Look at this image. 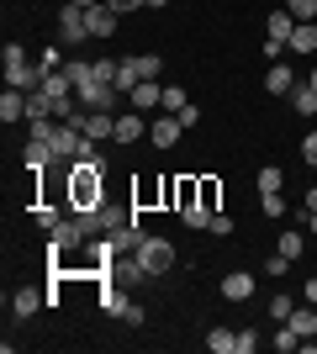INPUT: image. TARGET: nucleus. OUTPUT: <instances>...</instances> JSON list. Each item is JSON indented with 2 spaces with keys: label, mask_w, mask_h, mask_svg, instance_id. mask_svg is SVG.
I'll use <instances>...</instances> for the list:
<instances>
[{
  "label": "nucleus",
  "mask_w": 317,
  "mask_h": 354,
  "mask_svg": "<svg viewBox=\"0 0 317 354\" xmlns=\"http://www.w3.org/2000/svg\"><path fill=\"white\" fill-rule=\"evenodd\" d=\"M175 259H180V249H175L164 233H148V238H143V249H137V265L148 270V281L169 275V270H175Z\"/></svg>",
  "instance_id": "obj_1"
},
{
  "label": "nucleus",
  "mask_w": 317,
  "mask_h": 354,
  "mask_svg": "<svg viewBox=\"0 0 317 354\" xmlns=\"http://www.w3.org/2000/svg\"><path fill=\"white\" fill-rule=\"evenodd\" d=\"M291 32H296V16L286 6L265 16V59H280V48H291Z\"/></svg>",
  "instance_id": "obj_2"
},
{
  "label": "nucleus",
  "mask_w": 317,
  "mask_h": 354,
  "mask_svg": "<svg viewBox=\"0 0 317 354\" xmlns=\"http://www.w3.org/2000/svg\"><path fill=\"white\" fill-rule=\"evenodd\" d=\"M85 243H90V233L79 227L75 212H64V222L53 227V233H48V249H59V254H75V249H85Z\"/></svg>",
  "instance_id": "obj_3"
},
{
  "label": "nucleus",
  "mask_w": 317,
  "mask_h": 354,
  "mask_svg": "<svg viewBox=\"0 0 317 354\" xmlns=\"http://www.w3.org/2000/svg\"><path fill=\"white\" fill-rule=\"evenodd\" d=\"M69 122H75L90 143H106V138L117 133V111H90V106H79V117H69Z\"/></svg>",
  "instance_id": "obj_4"
},
{
  "label": "nucleus",
  "mask_w": 317,
  "mask_h": 354,
  "mask_svg": "<svg viewBox=\"0 0 317 354\" xmlns=\"http://www.w3.org/2000/svg\"><path fill=\"white\" fill-rule=\"evenodd\" d=\"M59 43H90V27H85V6H69V0H64L59 6Z\"/></svg>",
  "instance_id": "obj_5"
},
{
  "label": "nucleus",
  "mask_w": 317,
  "mask_h": 354,
  "mask_svg": "<svg viewBox=\"0 0 317 354\" xmlns=\"http://www.w3.org/2000/svg\"><path fill=\"white\" fill-rule=\"evenodd\" d=\"M43 80H48V69H43L37 59H27V64H6V85H11V90H27V95H32V90H43Z\"/></svg>",
  "instance_id": "obj_6"
},
{
  "label": "nucleus",
  "mask_w": 317,
  "mask_h": 354,
  "mask_svg": "<svg viewBox=\"0 0 317 354\" xmlns=\"http://www.w3.org/2000/svg\"><path fill=\"white\" fill-rule=\"evenodd\" d=\"M148 133V111H133V106H127V111H117V133H111V143H137V138Z\"/></svg>",
  "instance_id": "obj_7"
},
{
  "label": "nucleus",
  "mask_w": 317,
  "mask_h": 354,
  "mask_svg": "<svg viewBox=\"0 0 317 354\" xmlns=\"http://www.w3.org/2000/svg\"><path fill=\"white\" fill-rule=\"evenodd\" d=\"M37 307H48V291H37V286H16V291H11V317H16V323L37 317Z\"/></svg>",
  "instance_id": "obj_8"
},
{
  "label": "nucleus",
  "mask_w": 317,
  "mask_h": 354,
  "mask_svg": "<svg viewBox=\"0 0 317 354\" xmlns=\"http://www.w3.org/2000/svg\"><path fill=\"white\" fill-rule=\"evenodd\" d=\"M180 133H185V127H180V117H175V111H159V117L148 122L153 148H175V143H180Z\"/></svg>",
  "instance_id": "obj_9"
},
{
  "label": "nucleus",
  "mask_w": 317,
  "mask_h": 354,
  "mask_svg": "<svg viewBox=\"0 0 317 354\" xmlns=\"http://www.w3.org/2000/svg\"><path fill=\"white\" fill-rule=\"evenodd\" d=\"M85 27H90V37H101V43H106V37H117L122 16H117V11H111V6L101 0V6H90V11H85Z\"/></svg>",
  "instance_id": "obj_10"
},
{
  "label": "nucleus",
  "mask_w": 317,
  "mask_h": 354,
  "mask_svg": "<svg viewBox=\"0 0 317 354\" xmlns=\"http://www.w3.org/2000/svg\"><path fill=\"white\" fill-rule=\"evenodd\" d=\"M254 296V275L249 270H227L222 275V301H249Z\"/></svg>",
  "instance_id": "obj_11"
},
{
  "label": "nucleus",
  "mask_w": 317,
  "mask_h": 354,
  "mask_svg": "<svg viewBox=\"0 0 317 354\" xmlns=\"http://www.w3.org/2000/svg\"><path fill=\"white\" fill-rule=\"evenodd\" d=\"M159 101H164V85H153V80H143V85L127 90V106H133V111H153Z\"/></svg>",
  "instance_id": "obj_12"
},
{
  "label": "nucleus",
  "mask_w": 317,
  "mask_h": 354,
  "mask_svg": "<svg viewBox=\"0 0 317 354\" xmlns=\"http://www.w3.org/2000/svg\"><path fill=\"white\" fill-rule=\"evenodd\" d=\"M21 164H27L32 175H48L59 159H53V148H48V143H32V138H27V148H21Z\"/></svg>",
  "instance_id": "obj_13"
},
{
  "label": "nucleus",
  "mask_w": 317,
  "mask_h": 354,
  "mask_svg": "<svg viewBox=\"0 0 317 354\" xmlns=\"http://www.w3.org/2000/svg\"><path fill=\"white\" fill-rule=\"evenodd\" d=\"M196 207L222 212V180H217V175H196Z\"/></svg>",
  "instance_id": "obj_14"
},
{
  "label": "nucleus",
  "mask_w": 317,
  "mask_h": 354,
  "mask_svg": "<svg viewBox=\"0 0 317 354\" xmlns=\"http://www.w3.org/2000/svg\"><path fill=\"white\" fill-rule=\"evenodd\" d=\"M0 122H6V127H11V122H27V90L6 85V95H0Z\"/></svg>",
  "instance_id": "obj_15"
},
{
  "label": "nucleus",
  "mask_w": 317,
  "mask_h": 354,
  "mask_svg": "<svg viewBox=\"0 0 317 354\" xmlns=\"http://www.w3.org/2000/svg\"><path fill=\"white\" fill-rule=\"evenodd\" d=\"M291 90H296V74L286 64H270L265 69V95H291Z\"/></svg>",
  "instance_id": "obj_16"
},
{
  "label": "nucleus",
  "mask_w": 317,
  "mask_h": 354,
  "mask_svg": "<svg viewBox=\"0 0 317 354\" xmlns=\"http://www.w3.org/2000/svg\"><path fill=\"white\" fill-rule=\"evenodd\" d=\"M106 238H111V249H117V254H137L148 233H143L137 222H127V227H117V233H106Z\"/></svg>",
  "instance_id": "obj_17"
},
{
  "label": "nucleus",
  "mask_w": 317,
  "mask_h": 354,
  "mask_svg": "<svg viewBox=\"0 0 317 354\" xmlns=\"http://www.w3.org/2000/svg\"><path fill=\"white\" fill-rule=\"evenodd\" d=\"M286 323L296 328L302 339H317V307H312V301H302V307H291V317H286Z\"/></svg>",
  "instance_id": "obj_18"
},
{
  "label": "nucleus",
  "mask_w": 317,
  "mask_h": 354,
  "mask_svg": "<svg viewBox=\"0 0 317 354\" xmlns=\"http://www.w3.org/2000/svg\"><path fill=\"white\" fill-rule=\"evenodd\" d=\"M291 53H317V21H296V32H291Z\"/></svg>",
  "instance_id": "obj_19"
},
{
  "label": "nucleus",
  "mask_w": 317,
  "mask_h": 354,
  "mask_svg": "<svg viewBox=\"0 0 317 354\" xmlns=\"http://www.w3.org/2000/svg\"><path fill=\"white\" fill-rule=\"evenodd\" d=\"M302 249H307V227H286L275 243V254H286V259H302Z\"/></svg>",
  "instance_id": "obj_20"
},
{
  "label": "nucleus",
  "mask_w": 317,
  "mask_h": 354,
  "mask_svg": "<svg viewBox=\"0 0 317 354\" xmlns=\"http://www.w3.org/2000/svg\"><path fill=\"white\" fill-rule=\"evenodd\" d=\"M153 201L164 207V180H143V185L133 191V207H137V212H143V207H153Z\"/></svg>",
  "instance_id": "obj_21"
},
{
  "label": "nucleus",
  "mask_w": 317,
  "mask_h": 354,
  "mask_svg": "<svg viewBox=\"0 0 317 354\" xmlns=\"http://www.w3.org/2000/svg\"><path fill=\"white\" fill-rule=\"evenodd\" d=\"M270 344H275V349H280V354H296V349H302V333H296V328H291V323H275Z\"/></svg>",
  "instance_id": "obj_22"
},
{
  "label": "nucleus",
  "mask_w": 317,
  "mask_h": 354,
  "mask_svg": "<svg viewBox=\"0 0 317 354\" xmlns=\"http://www.w3.org/2000/svg\"><path fill=\"white\" fill-rule=\"evenodd\" d=\"M291 106H296V117L312 122V117H317V90H312V85H296V90H291Z\"/></svg>",
  "instance_id": "obj_23"
},
{
  "label": "nucleus",
  "mask_w": 317,
  "mask_h": 354,
  "mask_svg": "<svg viewBox=\"0 0 317 354\" xmlns=\"http://www.w3.org/2000/svg\"><path fill=\"white\" fill-rule=\"evenodd\" d=\"M133 85H143V74H137V53H127V59L117 64V90H122V95H127V90H133Z\"/></svg>",
  "instance_id": "obj_24"
},
{
  "label": "nucleus",
  "mask_w": 317,
  "mask_h": 354,
  "mask_svg": "<svg viewBox=\"0 0 317 354\" xmlns=\"http://www.w3.org/2000/svg\"><path fill=\"white\" fill-rule=\"evenodd\" d=\"M196 207V175H175V212Z\"/></svg>",
  "instance_id": "obj_25"
},
{
  "label": "nucleus",
  "mask_w": 317,
  "mask_h": 354,
  "mask_svg": "<svg viewBox=\"0 0 317 354\" xmlns=\"http://www.w3.org/2000/svg\"><path fill=\"white\" fill-rule=\"evenodd\" d=\"M206 349L211 354H233V349H238V333H233V328H211V333H206Z\"/></svg>",
  "instance_id": "obj_26"
},
{
  "label": "nucleus",
  "mask_w": 317,
  "mask_h": 354,
  "mask_svg": "<svg viewBox=\"0 0 317 354\" xmlns=\"http://www.w3.org/2000/svg\"><path fill=\"white\" fill-rule=\"evenodd\" d=\"M185 106H191V101H185V85H164V101H159V111H175V117H180Z\"/></svg>",
  "instance_id": "obj_27"
},
{
  "label": "nucleus",
  "mask_w": 317,
  "mask_h": 354,
  "mask_svg": "<svg viewBox=\"0 0 317 354\" xmlns=\"http://www.w3.org/2000/svg\"><path fill=\"white\" fill-rule=\"evenodd\" d=\"M43 90H48V95H53V101H64V95H75V85H69V74H48V80H43Z\"/></svg>",
  "instance_id": "obj_28"
},
{
  "label": "nucleus",
  "mask_w": 317,
  "mask_h": 354,
  "mask_svg": "<svg viewBox=\"0 0 317 354\" xmlns=\"http://www.w3.org/2000/svg\"><path fill=\"white\" fill-rule=\"evenodd\" d=\"M259 207H265V217H286V196H280V191H259Z\"/></svg>",
  "instance_id": "obj_29"
},
{
  "label": "nucleus",
  "mask_w": 317,
  "mask_h": 354,
  "mask_svg": "<svg viewBox=\"0 0 317 354\" xmlns=\"http://www.w3.org/2000/svg\"><path fill=\"white\" fill-rule=\"evenodd\" d=\"M37 64H43L48 74H59V69H64V64H69V59H64V48H59V43H48L43 53H37Z\"/></svg>",
  "instance_id": "obj_30"
},
{
  "label": "nucleus",
  "mask_w": 317,
  "mask_h": 354,
  "mask_svg": "<svg viewBox=\"0 0 317 354\" xmlns=\"http://www.w3.org/2000/svg\"><path fill=\"white\" fill-rule=\"evenodd\" d=\"M137 74H143V80H159V74H164V59H159V53H137Z\"/></svg>",
  "instance_id": "obj_31"
},
{
  "label": "nucleus",
  "mask_w": 317,
  "mask_h": 354,
  "mask_svg": "<svg viewBox=\"0 0 317 354\" xmlns=\"http://www.w3.org/2000/svg\"><path fill=\"white\" fill-rule=\"evenodd\" d=\"M117 317H122L127 328H143V323H148V312H143V301H127V307H122Z\"/></svg>",
  "instance_id": "obj_32"
},
{
  "label": "nucleus",
  "mask_w": 317,
  "mask_h": 354,
  "mask_svg": "<svg viewBox=\"0 0 317 354\" xmlns=\"http://www.w3.org/2000/svg\"><path fill=\"white\" fill-rule=\"evenodd\" d=\"M206 233H211V238H233V217H227V212H211Z\"/></svg>",
  "instance_id": "obj_33"
},
{
  "label": "nucleus",
  "mask_w": 317,
  "mask_h": 354,
  "mask_svg": "<svg viewBox=\"0 0 317 354\" xmlns=\"http://www.w3.org/2000/svg\"><path fill=\"white\" fill-rule=\"evenodd\" d=\"M286 11L296 21H317V0H286Z\"/></svg>",
  "instance_id": "obj_34"
},
{
  "label": "nucleus",
  "mask_w": 317,
  "mask_h": 354,
  "mask_svg": "<svg viewBox=\"0 0 317 354\" xmlns=\"http://www.w3.org/2000/svg\"><path fill=\"white\" fill-rule=\"evenodd\" d=\"M280 180H286V169L265 164V169H259V191H280Z\"/></svg>",
  "instance_id": "obj_35"
},
{
  "label": "nucleus",
  "mask_w": 317,
  "mask_h": 354,
  "mask_svg": "<svg viewBox=\"0 0 317 354\" xmlns=\"http://www.w3.org/2000/svg\"><path fill=\"white\" fill-rule=\"evenodd\" d=\"M95 64V80H106V85H117V64L122 59H90Z\"/></svg>",
  "instance_id": "obj_36"
},
{
  "label": "nucleus",
  "mask_w": 317,
  "mask_h": 354,
  "mask_svg": "<svg viewBox=\"0 0 317 354\" xmlns=\"http://www.w3.org/2000/svg\"><path fill=\"white\" fill-rule=\"evenodd\" d=\"M259 349V328H238V349L233 354H254Z\"/></svg>",
  "instance_id": "obj_37"
},
{
  "label": "nucleus",
  "mask_w": 317,
  "mask_h": 354,
  "mask_svg": "<svg viewBox=\"0 0 317 354\" xmlns=\"http://www.w3.org/2000/svg\"><path fill=\"white\" fill-rule=\"evenodd\" d=\"M180 222H185V227H206L211 212H206V207H185V212H180Z\"/></svg>",
  "instance_id": "obj_38"
},
{
  "label": "nucleus",
  "mask_w": 317,
  "mask_h": 354,
  "mask_svg": "<svg viewBox=\"0 0 317 354\" xmlns=\"http://www.w3.org/2000/svg\"><path fill=\"white\" fill-rule=\"evenodd\" d=\"M286 270H291V259H286V254H270V259H265V275H270V281H280Z\"/></svg>",
  "instance_id": "obj_39"
},
{
  "label": "nucleus",
  "mask_w": 317,
  "mask_h": 354,
  "mask_svg": "<svg viewBox=\"0 0 317 354\" xmlns=\"http://www.w3.org/2000/svg\"><path fill=\"white\" fill-rule=\"evenodd\" d=\"M291 307H296L291 296H270V317H275V323H286V317H291Z\"/></svg>",
  "instance_id": "obj_40"
},
{
  "label": "nucleus",
  "mask_w": 317,
  "mask_h": 354,
  "mask_svg": "<svg viewBox=\"0 0 317 354\" xmlns=\"http://www.w3.org/2000/svg\"><path fill=\"white\" fill-rule=\"evenodd\" d=\"M0 64H27V48H21V43H6V53H0Z\"/></svg>",
  "instance_id": "obj_41"
},
{
  "label": "nucleus",
  "mask_w": 317,
  "mask_h": 354,
  "mask_svg": "<svg viewBox=\"0 0 317 354\" xmlns=\"http://www.w3.org/2000/svg\"><path fill=\"white\" fill-rule=\"evenodd\" d=\"M302 159H307V164H317V127L302 138Z\"/></svg>",
  "instance_id": "obj_42"
},
{
  "label": "nucleus",
  "mask_w": 317,
  "mask_h": 354,
  "mask_svg": "<svg viewBox=\"0 0 317 354\" xmlns=\"http://www.w3.org/2000/svg\"><path fill=\"white\" fill-rule=\"evenodd\" d=\"M106 6H111V11H117V16H133L137 6H143V0H106Z\"/></svg>",
  "instance_id": "obj_43"
},
{
  "label": "nucleus",
  "mask_w": 317,
  "mask_h": 354,
  "mask_svg": "<svg viewBox=\"0 0 317 354\" xmlns=\"http://www.w3.org/2000/svg\"><path fill=\"white\" fill-rule=\"evenodd\" d=\"M196 122H201V106L191 101V106H185V111H180V127H196Z\"/></svg>",
  "instance_id": "obj_44"
},
{
  "label": "nucleus",
  "mask_w": 317,
  "mask_h": 354,
  "mask_svg": "<svg viewBox=\"0 0 317 354\" xmlns=\"http://www.w3.org/2000/svg\"><path fill=\"white\" fill-rule=\"evenodd\" d=\"M302 296H307V301H312V307H317V275H312V281L302 286Z\"/></svg>",
  "instance_id": "obj_45"
},
{
  "label": "nucleus",
  "mask_w": 317,
  "mask_h": 354,
  "mask_svg": "<svg viewBox=\"0 0 317 354\" xmlns=\"http://www.w3.org/2000/svg\"><path fill=\"white\" fill-rule=\"evenodd\" d=\"M302 207H307V212H317V185L307 191V201H302Z\"/></svg>",
  "instance_id": "obj_46"
},
{
  "label": "nucleus",
  "mask_w": 317,
  "mask_h": 354,
  "mask_svg": "<svg viewBox=\"0 0 317 354\" xmlns=\"http://www.w3.org/2000/svg\"><path fill=\"white\" fill-rule=\"evenodd\" d=\"M307 233H312V238H317V212H307Z\"/></svg>",
  "instance_id": "obj_47"
},
{
  "label": "nucleus",
  "mask_w": 317,
  "mask_h": 354,
  "mask_svg": "<svg viewBox=\"0 0 317 354\" xmlns=\"http://www.w3.org/2000/svg\"><path fill=\"white\" fill-rule=\"evenodd\" d=\"M143 6H148V11H164V6H169V0H143Z\"/></svg>",
  "instance_id": "obj_48"
},
{
  "label": "nucleus",
  "mask_w": 317,
  "mask_h": 354,
  "mask_svg": "<svg viewBox=\"0 0 317 354\" xmlns=\"http://www.w3.org/2000/svg\"><path fill=\"white\" fill-rule=\"evenodd\" d=\"M69 6H85V11H90V6H101V0H69Z\"/></svg>",
  "instance_id": "obj_49"
},
{
  "label": "nucleus",
  "mask_w": 317,
  "mask_h": 354,
  "mask_svg": "<svg viewBox=\"0 0 317 354\" xmlns=\"http://www.w3.org/2000/svg\"><path fill=\"white\" fill-rule=\"evenodd\" d=\"M307 85H312V90H317V69H312V74H307Z\"/></svg>",
  "instance_id": "obj_50"
}]
</instances>
